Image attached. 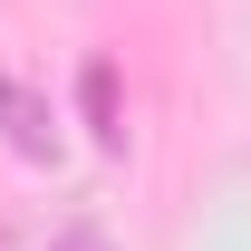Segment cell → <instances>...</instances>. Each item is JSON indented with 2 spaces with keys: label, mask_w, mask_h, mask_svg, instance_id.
<instances>
[{
  "label": "cell",
  "mask_w": 251,
  "mask_h": 251,
  "mask_svg": "<svg viewBox=\"0 0 251 251\" xmlns=\"http://www.w3.org/2000/svg\"><path fill=\"white\" fill-rule=\"evenodd\" d=\"M58 251H106V242H97L87 222H68V232H58Z\"/></svg>",
  "instance_id": "3957f363"
},
{
  "label": "cell",
  "mask_w": 251,
  "mask_h": 251,
  "mask_svg": "<svg viewBox=\"0 0 251 251\" xmlns=\"http://www.w3.org/2000/svg\"><path fill=\"white\" fill-rule=\"evenodd\" d=\"M0 135H10V155H29V164H49L58 155V126H49V106H39L10 68H0Z\"/></svg>",
  "instance_id": "6da1fadb"
},
{
  "label": "cell",
  "mask_w": 251,
  "mask_h": 251,
  "mask_svg": "<svg viewBox=\"0 0 251 251\" xmlns=\"http://www.w3.org/2000/svg\"><path fill=\"white\" fill-rule=\"evenodd\" d=\"M77 106H87V135H97V155H126V116H116V68L87 58V77H77Z\"/></svg>",
  "instance_id": "7a4b0ae2"
}]
</instances>
